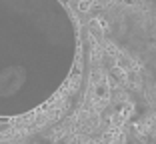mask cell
Masks as SVG:
<instances>
[{
  "label": "cell",
  "mask_w": 156,
  "mask_h": 144,
  "mask_svg": "<svg viewBox=\"0 0 156 144\" xmlns=\"http://www.w3.org/2000/svg\"><path fill=\"white\" fill-rule=\"evenodd\" d=\"M78 10H82V12H86V10H90L92 8V4H90V2H78Z\"/></svg>",
  "instance_id": "6da1fadb"
}]
</instances>
